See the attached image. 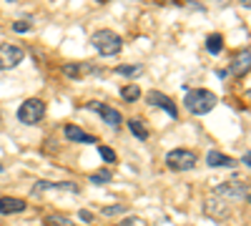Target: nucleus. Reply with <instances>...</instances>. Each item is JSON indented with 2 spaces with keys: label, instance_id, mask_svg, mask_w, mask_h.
I'll list each match as a JSON object with an SVG mask.
<instances>
[{
  "label": "nucleus",
  "instance_id": "obj_15",
  "mask_svg": "<svg viewBox=\"0 0 251 226\" xmlns=\"http://www.w3.org/2000/svg\"><path fill=\"white\" fill-rule=\"evenodd\" d=\"M249 48H244L236 58H234V63H231V73H236V75H241V73H246L249 71Z\"/></svg>",
  "mask_w": 251,
  "mask_h": 226
},
{
  "label": "nucleus",
  "instance_id": "obj_2",
  "mask_svg": "<svg viewBox=\"0 0 251 226\" xmlns=\"http://www.w3.org/2000/svg\"><path fill=\"white\" fill-rule=\"evenodd\" d=\"M91 43L93 48L100 53V55H118L121 48H123V40L116 30H108V28H103V30H96L93 38H91Z\"/></svg>",
  "mask_w": 251,
  "mask_h": 226
},
{
  "label": "nucleus",
  "instance_id": "obj_8",
  "mask_svg": "<svg viewBox=\"0 0 251 226\" xmlns=\"http://www.w3.org/2000/svg\"><path fill=\"white\" fill-rule=\"evenodd\" d=\"M203 214H206L208 219H214V221H226L228 214H231V209L226 206V201H224V199L211 196V199H206V201H203Z\"/></svg>",
  "mask_w": 251,
  "mask_h": 226
},
{
  "label": "nucleus",
  "instance_id": "obj_1",
  "mask_svg": "<svg viewBox=\"0 0 251 226\" xmlns=\"http://www.w3.org/2000/svg\"><path fill=\"white\" fill-rule=\"evenodd\" d=\"M183 103H186V108L191 111L194 116H206L208 111H214V108H216L219 98H216V93H214V91L196 88V91H188V93H186Z\"/></svg>",
  "mask_w": 251,
  "mask_h": 226
},
{
  "label": "nucleus",
  "instance_id": "obj_26",
  "mask_svg": "<svg viewBox=\"0 0 251 226\" xmlns=\"http://www.w3.org/2000/svg\"><path fill=\"white\" fill-rule=\"evenodd\" d=\"M116 226H138V221H136V219H123V221L116 224Z\"/></svg>",
  "mask_w": 251,
  "mask_h": 226
},
{
  "label": "nucleus",
  "instance_id": "obj_9",
  "mask_svg": "<svg viewBox=\"0 0 251 226\" xmlns=\"http://www.w3.org/2000/svg\"><path fill=\"white\" fill-rule=\"evenodd\" d=\"M88 111H96L103 121L108 123V126H113V128H118L121 123H123V116L116 111V108H111V106H106V103H98V100H91V103L86 106Z\"/></svg>",
  "mask_w": 251,
  "mask_h": 226
},
{
  "label": "nucleus",
  "instance_id": "obj_24",
  "mask_svg": "<svg viewBox=\"0 0 251 226\" xmlns=\"http://www.w3.org/2000/svg\"><path fill=\"white\" fill-rule=\"evenodd\" d=\"M13 30L15 33H28L30 30V23H28V20H18V23H13Z\"/></svg>",
  "mask_w": 251,
  "mask_h": 226
},
{
  "label": "nucleus",
  "instance_id": "obj_7",
  "mask_svg": "<svg viewBox=\"0 0 251 226\" xmlns=\"http://www.w3.org/2000/svg\"><path fill=\"white\" fill-rule=\"evenodd\" d=\"M146 103L153 106V108L166 111V113H169V118H178V108H176V103H174V100L166 96V93H161V91H149V93H146Z\"/></svg>",
  "mask_w": 251,
  "mask_h": 226
},
{
  "label": "nucleus",
  "instance_id": "obj_23",
  "mask_svg": "<svg viewBox=\"0 0 251 226\" xmlns=\"http://www.w3.org/2000/svg\"><path fill=\"white\" fill-rule=\"evenodd\" d=\"M98 153H100V158L106 161V163H116V161H118V158H116V151L108 149V146H98Z\"/></svg>",
  "mask_w": 251,
  "mask_h": 226
},
{
  "label": "nucleus",
  "instance_id": "obj_5",
  "mask_svg": "<svg viewBox=\"0 0 251 226\" xmlns=\"http://www.w3.org/2000/svg\"><path fill=\"white\" fill-rule=\"evenodd\" d=\"M216 196L221 199H231V201H246L249 199V183L244 181H226V183H219V186L214 189Z\"/></svg>",
  "mask_w": 251,
  "mask_h": 226
},
{
  "label": "nucleus",
  "instance_id": "obj_4",
  "mask_svg": "<svg viewBox=\"0 0 251 226\" xmlns=\"http://www.w3.org/2000/svg\"><path fill=\"white\" fill-rule=\"evenodd\" d=\"M199 163V156L188 149H174L166 153V166L171 171H191Z\"/></svg>",
  "mask_w": 251,
  "mask_h": 226
},
{
  "label": "nucleus",
  "instance_id": "obj_3",
  "mask_svg": "<svg viewBox=\"0 0 251 226\" xmlns=\"http://www.w3.org/2000/svg\"><path fill=\"white\" fill-rule=\"evenodd\" d=\"M43 116H46V103L40 98H28L18 108V121L25 123V126H38Z\"/></svg>",
  "mask_w": 251,
  "mask_h": 226
},
{
  "label": "nucleus",
  "instance_id": "obj_11",
  "mask_svg": "<svg viewBox=\"0 0 251 226\" xmlns=\"http://www.w3.org/2000/svg\"><path fill=\"white\" fill-rule=\"evenodd\" d=\"M48 189H58V191H73V194H78L80 189H78V183H71V181H63V183H50V181H38L35 186L30 189V194L33 196H43Z\"/></svg>",
  "mask_w": 251,
  "mask_h": 226
},
{
  "label": "nucleus",
  "instance_id": "obj_29",
  "mask_svg": "<svg viewBox=\"0 0 251 226\" xmlns=\"http://www.w3.org/2000/svg\"><path fill=\"white\" fill-rule=\"evenodd\" d=\"M8 3H15V0H8Z\"/></svg>",
  "mask_w": 251,
  "mask_h": 226
},
{
  "label": "nucleus",
  "instance_id": "obj_22",
  "mask_svg": "<svg viewBox=\"0 0 251 226\" xmlns=\"http://www.w3.org/2000/svg\"><path fill=\"white\" fill-rule=\"evenodd\" d=\"M126 211H128V206H126V203H118V206H103V209H100L103 216H121V214H126Z\"/></svg>",
  "mask_w": 251,
  "mask_h": 226
},
{
  "label": "nucleus",
  "instance_id": "obj_10",
  "mask_svg": "<svg viewBox=\"0 0 251 226\" xmlns=\"http://www.w3.org/2000/svg\"><path fill=\"white\" fill-rule=\"evenodd\" d=\"M63 73H66L71 80H80V78H86V75L103 73V68H98L93 63H68V66H63Z\"/></svg>",
  "mask_w": 251,
  "mask_h": 226
},
{
  "label": "nucleus",
  "instance_id": "obj_12",
  "mask_svg": "<svg viewBox=\"0 0 251 226\" xmlns=\"http://www.w3.org/2000/svg\"><path fill=\"white\" fill-rule=\"evenodd\" d=\"M25 209H28V203L23 199H15V196H3V199H0V214H3V216L20 214V211H25Z\"/></svg>",
  "mask_w": 251,
  "mask_h": 226
},
{
  "label": "nucleus",
  "instance_id": "obj_19",
  "mask_svg": "<svg viewBox=\"0 0 251 226\" xmlns=\"http://www.w3.org/2000/svg\"><path fill=\"white\" fill-rule=\"evenodd\" d=\"M46 226H75V221L68 219V216H63V214H50L46 219Z\"/></svg>",
  "mask_w": 251,
  "mask_h": 226
},
{
  "label": "nucleus",
  "instance_id": "obj_25",
  "mask_svg": "<svg viewBox=\"0 0 251 226\" xmlns=\"http://www.w3.org/2000/svg\"><path fill=\"white\" fill-rule=\"evenodd\" d=\"M78 219H80V221H86V224H91V221H93V214H91V211H86V209H83V211L78 214Z\"/></svg>",
  "mask_w": 251,
  "mask_h": 226
},
{
  "label": "nucleus",
  "instance_id": "obj_6",
  "mask_svg": "<svg viewBox=\"0 0 251 226\" xmlns=\"http://www.w3.org/2000/svg\"><path fill=\"white\" fill-rule=\"evenodd\" d=\"M23 48H18V46H10V43H3L0 46V71H13L18 68L20 63H23Z\"/></svg>",
  "mask_w": 251,
  "mask_h": 226
},
{
  "label": "nucleus",
  "instance_id": "obj_21",
  "mask_svg": "<svg viewBox=\"0 0 251 226\" xmlns=\"http://www.w3.org/2000/svg\"><path fill=\"white\" fill-rule=\"evenodd\" d=\"M116 73H118V75H126V78H133V75H141L143 68H141V66H118Z\"/></svg>",
  "mask_w": 251,
  "mask_h": 226
},
{
  "label": "nucleus",
  "instance_id": "obj_16",
  "mask_svg": "<svg viewBox=\"0 0 251 226\" xmlns=\"http://www.w3.org/2000/svg\"><path fill=\"white\" fill-rule=\"evenodd\" d=\"M206 50H208V53H214V55L221 53V50H224V38H221L219 33H211V35L206 38Z\"/></svg>",
  "mask_w": 251,
  "mask_h": 226
},
{
  "label": "nucleus",
  "instance_id": "obj_27",
  "mask_svg": "<svg viewBox=\"0 0 251 226\" xmlns=\"http://www.w3.org/2000/svg\"><path fill=\"white\" fill-rule=\"evenodd\" d=\"M211 3L219 5V8H226V5H228V0H211Z\"/></svg>",
  "mask_w": 251,
  "mask_h": 226
},
{
  "label": "nucleus",
  "instance_id": "obj_17",
  "mask_svg": "<svg viewBox=\"0 0 251 226\" xmlns=\"http://www.w3.org/2000/svg\"><path fill=\"white\" fill-rule=\"evenodd\" d=\"M121 98L126 100V103H136V100L141 98V88L138 86H123L121 88Z\"/></svg>",
  "mask_w": 251,
  "mask_h": 226
},
{
  "label": "nucleus",
  "instance_id": "obj_13",
  "mask_svg": "<svg viewBox=\"0 0 251 226\" xmlns=\"http://www.w3.org/2000/svg\"><path fill=\"white\" fill-rule=\"evenodd\" d=\"M63 136H66L68 141H73V143H96V136L86 133V131H83V128L73 126V123H68V126L63 128Z\"/></svg>",
  "mask_w": 251,
  "mask_h": 226
},
{
  "label": "nucleus",
  "instance_id": "obj_18",
  "mask_svg": "<svg viewBox=\"0 0 251 226\" xmlns=\"http://www.w3.org/2000/svg\"><path fill=\"white\" fill-rule=\"evenodd\" d=\"M128 128H131V133H133L136 138H141V141L149 138V128H146L138 118H131V121H128Z\"/></svg>",
  "mask_w": 251,
  "mask_h": 226
},
{
  "label": "nucleus",
  "instance_id": "obj_28",
  "mask_svg": "<svg viewBox=\"0 0 251 226\" xmlns=\"http://www.w3.org/2000/svg\"><path fill=\"white\" fill-rule=\"evenodd\" d=\"M241 5H244V8L249 10V8H251V0H241Z\"/></svg>",
  "mask_w": 251,
  "mask_h": 226
},
{
  "label": "nucleus",
  "instance_id": "obj_20",
  "mask_svg": "<svg viewBox=\"0 0 251 226\" xmlns=\"http://www.w3.org/2000/svg\"><path fill=\"white\" fill-rule=\"evenodd\" d=\"M113 178V174L108 171V169H103V171H96V174H91V183H96V186H100V183H108Z\"/></svg>",
  "mask_w": 251,
  "mask_h": 226
},
{
  "label": "nucleus",
  "instance_id": "obj_14",
  "mask_svg": "<svg viewBox=\"0 0 251 226\" xmlns=\"http://www.w3.org/2000/svg\"><path fill=\"white\" fill-rule=\"evenodd\" d=\"M206 163H208L211 169H219V166H228V169H231V166H236V161L228 158V156L221 153V151H208V153H206Z\"/></svg>",
  "mask_w": 251,
  "mask_h": 226
}]
</instances>
